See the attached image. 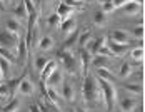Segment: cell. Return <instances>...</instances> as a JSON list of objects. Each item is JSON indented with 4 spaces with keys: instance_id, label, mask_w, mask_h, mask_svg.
Listing matches in <instances>:
<instances>
[{
    "instance_id": "obj_35",
    "label": "cell",
    "mask_w": 145,
    "mask_h": 112,
    "mask_svg": "<svg viewBox=\"0 0 145 112\" xmlns=\"http://www.w3.org/2000/svg\"><path fill=\"white\" fill-rule=\"evenodd\" d=\"M47 62H48V59H47V57L39 55L37 59H35V67H37V70L40 72V70H42V69L45 67V64H47Z\"/></svg>"
},
{
    "instance_id": "obj_10",
    "label": "cell",
    "mask_w": 145,
    "mask_h": 112,
    "mask_svg": "<svg viewBox=\"0 0 145 112\" xmlns=\"http://www.w3.org/2000/svg\"><path fill=\"white\" fill-rule=\"evenodd\" d=\"M17 90H18V94H20V96H32V94H33V90H35V87H33V84L30 82L27 77H24V79H20V80H18Z\"/></svg>"
},
{
    "instance_id": "obj_19",
    "label": "cell",
    "mask_w": 145,
    "mask_h": 112,
    "mask_svg": "<svg viewBox=\"0 0 145 112\" xmlns=\"http://www.w3.org/2000/svg\"><path fill=\"white\" fill-rule=\"evenodd\" d=\"M92 40V30H80V34H78V39H77V43H78V47L80 49H85L87 47V43Z\"/></svg>"
},
{
    "instance_id": "obj_13",
    "label": "cell",
    "mask_w": 145,
    "mask_h": 112,
    "mask_svg": "<svg viewBox=\"0 0 145 112\" xmlns=\"http://www.w3.org/2000/svg\"><path fill=\"white\" fill-rule=\"evenodd\" d=\"M75 12V9L70 7V5H67V3H60L57 9V15L58 18H60V22H63V20H67V18H70Z\"/></svg>"
},
{
    "instance_id": "obj_28",
    "label": "cell",
    "mask_w": 145,
    "mask_h": 112,
    "mask_svg": "<svg viewBox=\"0 0 145 112\" xmlns=\"http://www.w3.org/2000/svg\"><path fill=\"white\" fill-rule=\"evenodd\" d=\"M107 20H108V18H107V15L103 14V12H95V15H93V24H95V25H97V27H103V25H105V24H107Z\"/></svg>"
},
{
    "instance_id": "obj_23",
    "label": "cell",
    "mask_w": 145,
    "mask_h": 112,
    "mask_svg": "<svg viewBox=\"0 0 145 112\" xmlns=\"http://www.w3.org/2000/svg\"><path fill=\"white\" fill-rule=\"evenodd\" d=\"M62 97L65 99L67 102H72L73 99H75V90H73L72 84L65 82V84L62 85Z\"/></svg>"
},
{
    "instance_id": "obj_7",
    "label": "cell",
    "mask_w": 145,
    "mask_h": 112,
    "mask_svg": "<svg viewBox=\"0 0 145 112\" xmlns=\"http://www.w3.org/2000/svg\"><path fill=\"white\" fill-rule=\"evenodd\" d=\"M58 28L62 30V34H63L65 37H69V35H72L73 32L77 30V20H75L73 17H70V18H67V20L60 22Z\"/></svg>"
},
{
    "instance_id": "obj_27",
    "label": "cell",
    "mask_w": 145,
    "mask_h": 112,
    "mask_svg": "<svg viewBox=\"0 0 145 112\" xmlns=\"http://www.w3.org/2000/svg\"><path fill=\"white\" fill-rule=\"evenodd\" d=\"M130 74H132V64L130 62H123V64L120 65V69H118V75H120L122 79H127Z\"/></svg>"
},
{
    "instance_id": "obj_30",
    "label": "cell",
    "mask_w": 145,
    "mask_h": 112,
    "mask_svg": "<svg viewBox=\"0 0 145 112\" xmlns=\"http://www.w3.org/2000/svg\"><path fill=\"white\" fill-rule=\"evenodd\" d=\"M12 94V82H0V97H8Z\"/></svg>"
},
{
    "instance_id": "obj_31",
    "label": "cell",
    "mask_w": 145,
    "mask_h": 112,
    "mask_svg": "<svg viewBox=\"0 0 145 112\" xmlns=\"http://www.w3.org/2000/svg\"><path fill=\"white\" fill-rule=\"evenodd\" d=\"M47 96L50 97V100L54 102V104H60V94L57 92V89H54V87H47Z\"/></svg>"
},
{
    "instance_id": "obj_33",
    "label": "cell",
    "mask_w": 145,
    "mask_h": 112,
    "mask_svg": "<svg viewBox=\"0 0 145 112\" xmlns=\"http://www.w3.org/2000/svg\"><path fill=\"white\" fill-rule=\"evenodd\" d=\"M130 34L137 39V40H142V39H144V27H142V24H140V25H135V27L130 30Z\"/></svg>"
},
{
    "instance_id": "obj_17",
    "label": "cell",
    "mask_w": 145,
    "mask_h": 112,
    "mask_svg": "<svg viewBox=\"0 0 145 112\" xmlns=\"http://www.w3.org/2000/svg\"><path fill=\"white\" fill-rule=\"evenodd\" d=\"M5 30L12 32L15 35H20V34H22V25H20V22H18L15 17H10V18L5 22Z\"/></svg>"
},
{
    "instance_id": "obj_34",
    "label": "cell",
    "mask_w": 145,
    "mask_h": 112,
    "mask_svg": "<svg viewBox=\"0 0 145 112\" xmlns=\"http://www.w3.org/2000/svg\"><path fill=\"white\" fill-rule=\"evenodd\" d=\"M47 25L50 28H55V27H58L60 25V18H58V15L57 14H52L48 18H47Z\"/></svg>"
},
{
    "instance_id": "obj_36",
    "label": "cell",
    "mask_w": 145,
    "mask_h": 112,
    "mask_svg": "<svg viewBox=\"0 0 145 112\" xmlns=\"http://www.w3.org/2000/svg\"><path fill=\"white\" fill-rule=\"evenodd\" d=\"M0 55L5 57L7 60H15V55L12 50H8V49H3V47H0Z\"/></svg>"
},
{
    "instance_id": "obj_32",
    "label": "cell",
    "mask_w": 145,
    "mask_h": 112,
    "mask_svg": "<svg viewBox=\"0 0 145 112\" xmlns=\"http://www.w3.org/2000/svg\"><path fill=\"white\" fill-rule=\"evenodd\" d=\"M117 9H115V5H114V2L112 0H105L103 3H102V12L105 15H108V14H112V12H115Z\"/></svg>"
},
{
    "instance_id": "obj_14",
    "label": "cell",
    "mask_w": 145,
    "mask_h": 112,
    "mask_svg": "<svg viewBox=\"0 0 145 112\" xmlns=\"http://www.w3.org/2000/svg\"><path fill=\"white\" fill-rule=\"evenodd\" d=\"M110 40H112V42H117V43H125V45H129V34H127L123 28H117V30L112 32Z\"/></svg>"
},
{
    "instance_id": "obj_38",
    "label": "cell",
    "mask_w": 145,
    "mask_h": 112,
    "mask_svg": "<svg viewBox=\"0 0 145 112\" xmlns=\"http://www.w3.org/2000/svg\"><path fill=\"white\" fill-rule=\"evenodd\" d=\"M39 109H40V112H50V109H48V107H45L44 104H39Z\"/></svg>"
},
{
    "instance_id": "obj_26",
    "label": "cell",
    "mask_w": 145,
    "mask_h": 112,
    "mask_svg": "<svg viewBox=\"0 0 145 112\" xmlns=\"http://www.w3.org/2000/svg\"><path fill=\"white\" fill-rule=\"evenodd\" d=\"M90 60H92L90 54H88L87 50H82L80 52V62H82V70L84 72H87V69L90 67Z\"/></svg>"
},
{
    "instance_id": "obj_22",
    "label": "cell",
    "mask_w": 145,
    "mask_h": 112,
    "mask_svg": "<svg viewBox=\"0 0 145 112\" xmlns=\"http://www.w3.org/2000/svg\"><path fill=\"white\" fill-rule=\"evenodd\" d=\"M15 18L20 22V20H27L29 18V12H27V9H25V3H24V0H20L18 3H17V7H15Z\"/></svg>"
},
{
    "instance_id": "obj_24",
    "label": "cell",
    "mask_w": 145,
    "mask_h": 112,
    "mask_svg": "<svg viewBox=\"0 0 145 112\" xmlns=\"http://www.w3.org/2000/svg\"><path fill=\"white\" fill-rule=\"evenodd\" d=\"M18 109H20V100L18 99H12L10 102H7L2 107V112H17Z\"/></svg>"
},
{
    "instance_id": "obj_43",
    "label": "cell",
    "mask_w": 145,
    "mask_h": 112,
    "mask_svg": "<svg viewBox=\"0 0 145 112\" xmlns=\"http://www.w3.org/2000/svg\"><path fill=\"white\" fill-rule=\"evenodd\" d=\"M10 2H12V0H10Z\"/></svg>"
},
{
    "instance_id": "obj_21",
    "label": "cell",
    "mask_w": 145,
    "mask_h": 112,
    "mask_svg": "<svg viewBox=\"0 0 145 112\" xmlns=\"http://www.w3.org/2000/svg\"><path fill=\"white\" fill-rule=\"evenodd\" d=\"M95 77L102 82H108L114 84V74H110L108 69H95Z\"/></svg>"
},
{
    "instance_id": "obj_29",
    "label": "cell",
    "mask_w": 145,
    "mask_h": 112,
    "mask_svg": "<svg viewBox=\"0 0 145 112\" xmlns=\"http://www.w3.org/2000/svg\"><path fill=\"white\" fill-rule=\"evenodd\" d=\"M130 57L135 60V62H142V60H144V45L135 47V49L130 52Z\"/></svg>"
},
{
    "instance_id": "obj_2",
    "label": "cell",
    "mask_w": 145,
    "mask_h": 112,
    "mask_svg": "<svg viewBox=\"0 0 145 112\" xmlns=\"http://www.w3.org/2000/svg\"><path fill=\"white\" fill-rule=\"evenodd\" d=\"M99 85H100L103 102L107 104V111H114V105H115V102H117V90H115V87H114V84L99 80Z\"/></svg>"
},
{
    "instance_id": "obj_3",
    "label": "cell",
    "mask_w": 145,
    "mask_h": 112,
    "mask_svg": "<svg viewBox=\"0 0 145 112\" xmlns=\"http://www.w3.org/2000/svg\"><path fill=\"white\" fill-rule=\"evenodd\" d=\"M18 39H20V35H15V34L8 32V30H3V32H0V47L12 50L18 43Z\"/></svg>"
},
{
    "instance_id": "obj_1",
    "label": "cell",
    "mask_w": 145,
    "mask_h": 112,
    "mask_svg": "<svg viewBox=\"0 0 145 112\" xmlns=\"http://www.w3.org/2000/svg\"><path fill=\"white\" fill-rule=\"evenodd\" d=\"M84 99H85L87 102H95V100L103 102L99 80H97V77L92 75V74H87L85 79H84Z\"/></svg>"
},
{
    "instance_id": "obj_12",
    "label": "cell",
    "mask_w": 145,
    "mask_h": 112,
    "mask_svg": "<svg viewBox=\"0 0 145 112\" xmlns=\"http://www.w3.org/2000/svg\"><path fill=\"white\" fill-rule=\"evenodd\" d=\"M57 65H58V64H57V60H55V59H48V62L45 64V67L40 70V79H42V82H45V80H47V79L55 72V70H57Z\"/></svg>"
},
{
    "instance_id": "obj_18",
    "label": "cell",
    "mask_w": 145,
    "mask_h": 112,
    "mask_svg": "<svg viewBox=\"0 0 145 112\" xmlns=\"http://www.w3.org/2000/svg\"><path fill=\"white\" fill-rule=\"evenodd\" d=\"M10 75H12L10 60H7L5 57H0V77L2 79H8Z\"/></svg>"
},
{
    "instance_id": "obj_9",
    "label": "cell",
    "mask_w": 145,
    "mask_h": 112,
    "mask_svg": "<svg viewBox=\"0 0 145 112\" xmlns=\"http://www.w3.org/2000/svg\"><path fill=\"white\" fill-rule=\"evenodd\" d=\"M110 57L108 55H103V54H97V55L92 57V60H90V64L95 67V69H108V65H110Z\"/></svg>"
},
{
    "instance_id": "obj_16",
    "label": "cell",
    "mask_w": 145,
    "mask_h": 112,
    "mask_svg": "<svg viewBox=\"0 0 145 112\" xmlns=\"http://www.w3.org/2000/svg\"><path fill=\"white\" fill-rule=\"evenodd\" d=\"M45 82H47V87H54V89H57L58 85L63 82V74L57 69L50 77H48V79H47V80H45Z\"/></svg>"
},
{
    "instance_id": "obj_39",
    "label": "cell",
    "mask_w": 145,
    "mask_h": 112,
    "mask_svg": "<svg viewBox=\"0 0 145 112\" xmlns=\"http://www.w3.org/2000/svg\"><path fill=\"white\" fill-rule=\"evenodd\" d=\"M75 112H88L87 109H84V107H78V109H75Z\"/></svg>"
},
{
    "instance_id": "obj_42",
    "label": "cell",
    "mask_w": 145,
    "mask_h": 112,
    "mask_svg": "<svg viewBox=\"0 0 145 112\" xmlns=\"http://www.w3.org/2000/svg\"><path fill=\"white\" fill-rule=\"evenodd\" d=\"M0 79H2V77H0Z\"/></svg>"
},
{
    "instance_id": "obj_25",
    "label": "cell",
    "mask_w": 145,
    "mask_h": 112,
    "mask_svg": "<svg viewBox=\"0 0 145 112\" xmlns=\"http://www.w3.org/2000/svg\"><path fill=\"white\" fill-rule=\"evenodd\" d=\"M123 89L129 90L133 96H140L142 94V82H135V84H123Z\"/></svg>"
},
{
    "instance_id": "obj_40",
    "label": "cell",
    "mask_w": 145,
    "mask_h": 112,
    "mask_svg": "<svg viewBox=\"0 0 145 112\" xmlns=\"http://www.w3.org/2000/svg\"><path fill=\"white\" fill-rule=\"evenodd\" d=\"M0 3H10V0H0Z\"/></svg>"
},
{
    "instance_id": "obj_41",
    "label": "cell",
    "mask_w": 145,
    "mask_h": 112,
    "mask_svg": "<svg viewBox=\"0 0 145 112\" xmlns=\"http://www.w3.org/2000/svg\"><path fill=\"white\" fill-rule=\"evenodd\" d=\"M67 112H75V109H67Z\"/></svg>"
},
{
    "instance_id": "obj_6",
    "label": "cell",
    "mask_w": 145,
    "mask_h": 112,
    "mask_svg": "<svg viewBox=\"0 0 145 112\" xmlns=\"http://www.w3.org/2000/svg\"><path fill=\"white\" fill-rule=\"evenodd\" d=\"M60 60H62V64H63V70H67V72H70L73 74V70H75V57L72 54H69V52H65V50H62L60 54Z\"/></svg>"
},
{
    "instance_id": "obj_11",
    "label": "cell",
    "mask_w": 145,
    "mask_h": 112,
    "mask_svg": "<svg viewBox=\"0 0 145 112\" xmlns=\"http://www.w3.org/2000/svg\"><path fill=\"white\" fill-rule=\"evenodd\" d=\"M138 105V100L133 97H123L120 102H118V107H120V112H133Z\"/></svg>"
},
{
    "instance_id": "obj_15",
    "label": "cell",
    "mask_w": 145,
    "mask_h": 112,
    "mask_svg": "<svg viewBox=\"0 0 145 112\" xmlns=\"http://www.w3.org/2000/svg\"><path fill=\"white\" fill-rule=\"evenodd\" d=\"M107 49H108V52H110V55L112 57H117V55H122L125 50H127V45L125 43H117V42H108L107 40Z\"/></svg>"
},
{
    "instance_id": "obj_5",
    "label": "cell",
    "mask_w": 145,
    "mask_h": 112,
    "mask_svg": "<svg viewBox=\"0 0 145 112\" xmlns=\"http://www.w3.org/2000/svg\"><path fill=\"white\" fill-rule=\"evenodd\" d=\"M107 45V37H99V39H93L87 43V52L90 55H97L102 49Z\"/></svg>"
},
{
    "instance_id": "obj_37",
    "label": "cell",
    "mask_w": 145,
    "mask_h": 112,
    "mask_svg": "<svg viewBox=\"0 0 145 112\" xmlns=\"http://www.w3.org/2000/svg\"><path fill=\"white\" fill-rule=\"evenodd\" d=\"M30 112H40V109H39V104H32V105H30Z\"/></svg>"
},
{
    "instance_id": "obj_20",
    "label": "cell",
    "mask_w": 145,
    "mask_h": 112,
    "mask_svg": "<svg viewBox=\"0 0 145 112\" xmlns=\"http://www.w3.org/2000/svg\"><path fill=\"white\" fill-rule=\"evenodd\" d=\"M17 45H18V59H20V62H25L27 60V55H29V45L25 42V37L20 35Z\"/></svg>"
},
{
    "instance_id": "obj_8",
    "label": "cell",
    "mask_w": 145,
    "mask_h": 112,
    "mask_svg": "<svg viewBox=\"0 0 145 112\" xmlns=\"http://www.w3.org/2000/svg\"><path fill=\"white\" fill-rule=\"evenodd\" d=\"M37 47H39L40 52H50L55 47V40H54L52 35H42L37 42Z\"/></svg>"
},
{
    "instance_id": "obj_4",
    "label": "cell",
    "mask_w": 145,
    "mask_h": 112,
    "mask_svg": "<svg viewBox=\"0 0 145 112\" xmlns=\"http://www.w3.org/2000/svg\"><path fill=\"white\" fill-rule=\"evenodd\" d=\"M120 9V12L125 15H129V17H133V15H138L140 14V10H142V5L137 2V0H129L127 3H123L122 7H118Z\"/></svg>"
}]
</instances>
